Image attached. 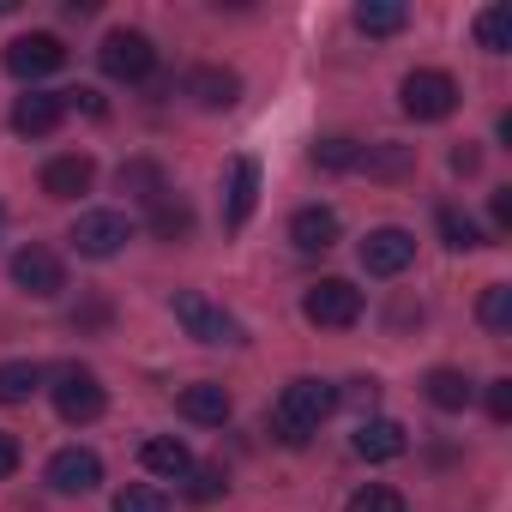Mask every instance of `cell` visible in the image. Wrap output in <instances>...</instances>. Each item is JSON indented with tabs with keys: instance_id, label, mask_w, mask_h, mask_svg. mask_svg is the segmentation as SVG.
Listing matches in <instances>:
<instances>
[{
	"instance_id": "obj_8",
	"label": "cell",
	"mask_w": 512,
	"mask_h": 512,
	"mask_svg": "<svg viewBox=\"0 0 512 512\" xmlns=\"http://www.w3.org/2000/svg\"><path fill=\"white\" fill-rule=\"evenodd\" d=\"M85 260H115V253L133 241V223L121 217V211H85L79 223H73V235H67Z\"/></svg>"
},
{
	"instance_id": "obj_12",
	"label": "cell",
	"mask_w": 512,
	"mask_h": 512,
	"mask_svg": "<svg viewBox=\"0 0 512 512\" xmlns=\"http://www.w3.org/2000/svg\"><path fill=\"white\" fill-rule=\"evenodd\" d=\"M61 121H67L61 91H25V97L13 103V133H19V139H49Z\"/></svg>"
},
{
	"instance_id": "obj_35",
	"label": "cell",
	"mask_w": 512,
	"mask_h": 512,
	"mask_svg": "<svg viewBox=\"0 0 512 512\" xmlns=\"http://www.w3.org/2000/svg\"><path fill=\"white\" fill-rule=\"evenodd\" d=\"M13 470H19V440L0 434V476H13Z\"/></svg>"
},
{
	"instance_id": "obj_17",
	"label": "cell",
	"mask_w": 512,
	"mask_h": 512,
	"mask_svg": "<svg viewBox=\"0 0 512 512\" xmlns=\"http://www.w3.org/2000/svg\"><path fill=\"white\" fill-rule=\"evenodd\" d=\"M187 97H193L199 109H235V103H241V79H235L229 67H193V73H187Z\"/></svg>"
},
{
	"instance_id": "obj_21",
	"label": "cell",
	"mask_w": 512,
	"mask_h": 512,
	"mask_svg": "<svg viewBox=\"0 0 512 512\" xmlns=\"http://www.w3.org/2000/svg\"><path fill=\"white\" fill-rule=\"evenodd\" d=\"M151 235H157V241H187V235H193V205H187L181 193H163V199L151 205Z\"/></svg>"
},
{
	"instance_id": "obj_1",
	"label": "cell",
	"mask_w": 512,
	"mask_h": 512,
	"mask_svg": "<svg viewBox=\"0 0 512 512\" xmlns=\"http://www.w3.org/2000/svg\"><path fill=\"white\" fill-rule=\"evenodd\" d=\"M338 410V386H326V380H290L284 386V398L272 404V434L284 440V446H308L314 434H320V422Z\"/></svg>"
},
{
	"instance_id": "obj_28",
	"label": "cell",
	"mask_w": 512,
	"mask_h": 512,
	"mask_svg": "<svg viewBox=\"0 0 512 512\" xmlns=\"http://www.w3.org/2000/svg\"><path fill=\"white\" fill-rule=\"evenodd\" d=\"M314 163H320L326 175L362 169V145H356V139H344V133H338V139H320V145H314Z\"/></svg>"
},
{
	"instance_id": "obj_34",
	"label": "cell",
	"mask_w": 512,
	"mask_h": 512,
	"mask_svg": "<svg viewBox=\"0 0 512 512\" xmlns=\"http://www.w3.org/2000/svg\"><path fill=\"white\" fill-rule=\"evenodd\" d=\"M61 103H67V109H85L91 121H103V97H97V91H85V85H79V91H61Z\"/></svg>"
},
{
	"instance_id": "obj_3",
	"label": "cell",
	"mask_w": 512,
	"mask_h": 512,
	"mask_svg": "<svg viewBox=\"0 0 512 512\" xmlns=\"http://www.w3.org/2000/svg\"><path fill=\"white\" fill-rule=\"evenodd\" d=\"M175 320H181V332L193 338V344H241V326H235V314H223L205 290H175Z\"/></svg>"
},
{
	"instance_id": "obj_18",
	"label": "cell",
	"mask_w": 512,
	"mask_h": 512,
	"mask_svg": "<svg viewBox=\"0 0 512 512\" xmlns=\"http://www.w3.org/2000/svg\"><path fill=\"white\" fill-rule=\"evenodd\" d=\"M290 241H296L302 253L338 247V211H332V205H302V211L290 217Z\"/></svg>"
},
{
	"instance_id": "obj_29",
	"label": "cell",
	"mask_w": 512,
	"mask_h": 512,
	"mask_svg": "<svg viewBox=\"0 0 512 512\" xmlns=\"http://www.w3.org/2000/svg\"><path fill=\"white\" fill-rule=\"evenodd\" d=\"M115 512H169V494L151 488V482H127V488L115 494Z\"/></svg>"
},
{
	"instance_id": "obj_7",
	"label": "cell",
	"mask_w": 512,
	"mask_h": 512,
	"mask_svg": "<svg viewBox=\"0 0 512 512\" xmlns=\"http://www.w3.org/2000/svg\"><path fill=\"white\" fill-rule=\"evenodd\" d=\"M410 260H416V235L410 229L386 223V229L362 235V272L368 278H398V272H410Z\"/></svg>"
},
{
	"instance_id": "obj_26",
	"label": "cell",
	"mask_w": 512,
	"mask_h": 512,
	"mask_svg": "<svg viewBox=\"0 0 512 512\" xmlns=\"http://www.w3.org/2000/svg\"><path fill=\"white\" fill-rule=\"evenodd\" d=\"M440 235H446V247H452V253L488 247V241H482V229H476V217H470V211H458V205H440Z\"/></svg>"
},
{
	"instance_id": "obj_20",
	"label": "cell",
	"mask_w": 512,
	"mask_h": 512,
	"mask_svg": "<svg viewBox=\"0 0 512 512\" xmlns=\"http://www.w3.org/2000/svg\"><path fill=\"white\" fill-rule=\"evenodd\" d=\"M422 392H428V404H434V410H464V404L476 398V386H470V374H464V368H434V374L422 380Z\"/></svg>"
},
{
	"instance_id": "obj_11",
	"label": "cell",
	"mask_w": 512,
	"mask_h": 512,
	"mask_svg": "<svg viewBox=\"0 0 512 512\" xmlns=\"http://www.w3.org/2000/svg\"><path fill=\"white\" fill-rule=\"evenodd\" d=\"M97 482H103V458L91 446H61L49 458V488L55 494H91Z\"/></svg>"
},
{
	"instance_id": "obj_27",
	"label": "cell",
	"mask_w": 512,
	"mask_h": 512,
	"mask_svg": "<svg viewBox=\"0 0 512 512\" xmlns=\"http://www.w3.org/2000/svg\"><path fill=\"white\" fill-rule=\"evenodd\" d=\"M476 320L500 338V332H512V284H488L482 290V302H476Z\"/></svg>"
},
{
	"instance_id": "obj_22",
	"label": "cell",
	"mask_w": 512,
	"mask_h": 512,
	"mask_svg": "<svg viewBox=\"0 0 512 512\" xmlns=\"http://www.w3.org/2000/svg\"><path fill=\"white\" fill-rule=\"evenodd\" d=\"M410 25V13L398 7V0H362V7H356V31L362 37H398Z\"/></svg>"
},
{
	"instance_id": "obj_30",
	"label": "cell",
	"mask_w": 512,
	"mask_h": 512,
	"mask_svg": "<svg viewBox=\"0 0 512 512\" xmlns=\"http://www.w3.org/2000/svg\"><path fill=\"white\" fill-rule=\"evenodd\" d=\"M344 512H404V494L398 488H386V482H368V488H356L350 494V506Z\"/></svg>"
},
{
	"instance_id": "obj_36",
	"label": "cell",
	"mask_w": 512,
	"mask_h": 512,
	"mask_svg": "<svg viewBox=\"0 0 512 512\" xmlns=\"http://www.w3.org/2000/svg\"><path fill=\"white\" fill-rule=\"evenodd\" d=\"M476 163H482L476 145H458V151H452V169H458V175H476Z\"/></svg>"
},
{
	"instance_id": "obj_14",
	"label": "cell",
	"mask_w": 512,
	"mask_h": 512,
	"mask_svg": "<svg viewBox=\"0 0 512 512\" xmlns=\"http://www.w3.org/2000/svg\"><path fill=\"white\" fill-rule=\"evenodd\" d=\"M356 458H368V464H392V458H404L410 452V434H404V422H392V416H374V422H362L356 428Z\"/></svg>"
},
{
	"instance_id": "obj_2",
	"label": "cell",
	"mask_w": 512,
	"mask_h": 512,
	"mask_svg": "<svg viewBox=\"0 0 512 512\" xmlns=\"http://www.w3.org/2000/svg\"><path fill=\"white\" fill-rule=\"evenodd\" d=\"M398 103L410 121H446L458 109V79L440 73V67H416L404 85H398Z\"/></svg>"
},
{
	"instance_id": "obj_25",
	"label": "cell",
	"mask_w": 512,
	"mask_h": 512,
	"mask_svg": "<svg viewBox=\"0 0 512 512\" xmlns=\"http://www.w3.org/2000/svg\"><path fill=\"white\" fill-rule=\"evenodd\" d=\"M476 49H488V55H506L512 49V13L506 7H482L476 13Z\"/></svg>"
},
{
	"instance_id": "obj_19",
	"label": "cell",
	"mask_w": 512,
	"mask_h": 512,
	"mask_svg": "<svg viewBox=\"0 0 512 512\" xmlns=\"http://www.w3.org/2000/svg\"><path fill=\"white\" fill-rule=\"evenodd\" d=\"M139 464H145L151 476H163V482H181V476L193 470V452H187V440H175V434H151V440L139 446Z\"/></svg>"
},
{
	"instance_id": "obj_39",
	"label": "cell",
	"mask_w": 512,
	"mask_h": 512,
	"mask_svg": "<svg viewBox=\"0 0 512 512\" xmlns=\"http://www.w3.org/2000/svg\"><path fill=\"white\" fill-rule=\"evenodd\" d=\"M0 223H7V211H0Z\"/></svg>"
},
{
	"instance_id": "obj_23",
	"label": "cell",
	"mask_w": 512,
	"mask_h": 512,
	"mask_svg": "<svg viewBox=\"0 0 512 512\" xmlns=\"http://www.w3.org/2000/svg\"><path fill=\"white\" fill-rule=\"evenodd\" d=\"M115 181H121V193H133V199H145V205H157V199L169 193L163 169H157V163H145V157H139V163H121V175H115Z\"/></svg>"
},
{
	"instance_id": "obj_33",
	"label": "cell",
	"mask_w": 512,
	"mask_h": 512,
	"mask_svg": "<svg viewBox=\"0 0 512 512\" xmlns=\"http://www.w3.org/2000/svg\"><path fill=\"white\" fill-rule=\"evenodd\" d=\"M488 416L512 422V380H488Z\"/></svg>"
},
{
	"instance_id": "obj_31",
	"label": "cell",
	"mask_w": 512,
	"mask_h": 512,
	"mask_svg": "<svg viewBox=\"0 0 512 512\" xmlns=\"http://www.w3.org/2000/svg\"><path fill=\"white\" fill-rule=\"evenodd\" d=\"M362 169H368V175H404V169H410V151H404V145H380V151L362 145Z\"/></svg>"
},
{
	"instance_id": "obj_6",
	"label": "cell",
	"mask_w": 512,
	"mask_h": 512,
	"mask_svg": "<svg viewBox=\"0 0 512 512\" xmlns=\"http://www.w3.org/2000/svg\"><path fill=\"white\" fill-rule=\"evenodd\" d=\"M49 392H55L61 422H97L103 404H109V392H103V380L91 368H55V386Z\"/></svg>"
},
{
	"instance_id": "obj_10",
	"label": "cell",
	"mask_w": 512,
	"mask_h": 512,
	"mask_svg": "<svg viewBox=\"0 0 512 512\" xmlns=\"http://www.w3.org/2000/svg\"><path fill=\"white\" fill-rule=\"evenodd\" d=\"M13 284L25 290V296H37V302H49V296H61L67 290V272H61V253H49V247H19L13 253Z\"/></svg>"
},
{
	"instance_id": "obj_13",
	"label": "cell",
	"mask_w": 512,
	"mask_h": 512,
	"mask_svg": "<svg viewBox=\"0 0 512 512\" xmlns=\"http://www.w3.org/2000/svg\"><path fill=\"white\" fill-rule=\"evenodd\" d=\"M91 181H97V163L85 151H67V157L43 163V193L49 199H79V193H91Z\"/></svg>"
},
{
	"instance_id": "obj_38",
	"label": "cell",
	"mask_w": 512,
	"mask_h": 512,
	"mask_svg": "<svg viewBox=\"0 0 512 512\" xmlns=\"http://www.w3.org/2000/svg\"><path fill=\"white\" fill-rule=\"evenodd\" d=\"M13 7H19V0H0V13H13Z\"/></svg>"
},
{
	"instance_id": "obj_37",
	"label": "cell",
	"mask_w": 512,
	"mask_h": 512,
	"mask_svg": "<svg viewBox=\"0 0 512 512\" xmlns=\"http://www.w3.org/2000/svg\"><path fill=\"white\" fill-rule=\"evenodd\" d=\"M494 223H500V229H512V187H500V193H494Z\"/></svg>"
},
{
	"instance_id": "obj_4",
	"label": "cell",
	"mask_w": 512,
	"mask_h": 512,
	"mask_svg": "<svg viewBox=\"0 0 512 512\" xmlns=\"http://www.w3.org/2000/svg\"><path fill=\"white\" fill-rule=\"evenodd\" d=\"M302 314H308V326L344 332V326H356V320H362V290H356L350 278H320V284L302 296Z\"/></svg>"
},
{
	"instance_id": "obj_15",
	"label": "cell",
	"mask_w": 512,
	"mask_h": 512,
	"mask_svg": "<svg viewBox=\"0 0 512 512\" xmlns=\"http://www.w3.org/2000/svg\"><path fill=\"white\" fill-rule=\"evenodd\" d=\"M175 410L187 416V422H199V428H223L229 422V392L217 386V380H193V386H181V398H175Z\"/></svg>"
},
{
	"instance_id": "obj_9",
	"label": "cell",
	"mask_w": 512,
	"mask_h": 512,
	"mask_svg": "<svg viewBox=\"0 0 512 512\" xmlns=\"http://www.w3.org/2000/svg\"><path fill=\"white\" fill-rule=\"evenodd\" d=\"M61 61H67V43H61L55 31H31V37H13V43H7V73H13V79H31V85H37V79H49Z\"/></svg>"
},
{
	"instance_id": "obj_16",
	"label": "cell",
	"mask_w": 512,
	"mask_h": 512,
	"mask_svg": "<svg viewBox=\"0 0 512 512\" xmlns=\"http://www.w3.org/2000/svg\"><path fill=\"white\" fill-rule=\"evenodd\" d=\"M253 205H260V163L253 157H235L229 163V199H223V223L241 229L253 217Z\"/></svg>"
},
{
	"instance_id": "obj_32",
	"label": "cell",
	"mask_w": 512,
	"mask_h": 512,
	"mask_svg": "<svg viewBox=\"0 0 512 512\" xmlns=\"http://www.w3.org/2000/svg\"><path fill=\"white\" fill-rule=\"evenodd\" d=\"M229 488V476L217 470V464H205V470H187V500H217Z\"/></svg>"
},
{
	"instance_id": "obj_24",
	"label": "cell",
	"mask_w": 512,
	"mask_h": 512,
	"mask_svg": "<svg viewBox=\"0 0 512 512\" xmlns=\"http://www.w3.org/2000/svg\"><path fill=\"white\" fill-rule=\"evenodd\" d=\"M37 386H43L37 362H0V404H25Z\"/></svg>"
},
{
	"instance_id": "obj_5",
	"label": "cell",
	"mask_w": 512,
	"mask_h": 512,
	"mask_svg": "<svg viewBox=\"0 0 512 512\" xmlns=\"http://www.w3.org/2000/svg\"><path fill=\"white\" fill-rule=\"evenodd\" d=\"M97 61H103V73H109V79L139 85V79H151L157 49H151V37H145V31H109V37H103V49H97Z\"/></svg>"
}]
</instances>
